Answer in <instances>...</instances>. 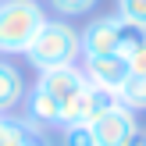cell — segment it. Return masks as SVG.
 Here are the masks:
<instances>
[{
	"label": "cell",
	"instance_id": "obj_1",
	"mask_svg": "<svg viewBox=\"0 0 146 146\" xmlns=\"http://www.w3.org/2000/svg\"><path fill=\"white\" fill-rule=\"evenodd\" d=\"M21 57L32 64V71H50V68H64V64H78L82 61V36H78V29L71 21L46 18Z\"/></svg>",
	"mask_w": 146,
	"mask_h": 146
},
{
	"label": "cell",
	"instance_id": "obj_2",
	"mask_svg": "<svg viewBox=\"0 0 146 146\" xmlns=\"http://www.w3.org/2000/svg\"><path fill=\"white\" fill-rule=\"evenodd\" d=\"M46 21L39 0H0V57H18Z\"/></svg>",
	"mask_w": 146,
	"mask_h": 146
},
{
	"label": "cell",
	"instance_id": "obj_3",
	"mask_svg": "<svg viewBox=\"0 0 146 146\" xmlns=\"http://www.w3.org/2000/svg\"><path fill=\"white\" fill-rule=\"evenodd\" d=\"M78 36H82V57H111V54H128L143 32L125 25L118 14H100L86 29H78Z\"/></svg>",
	"mask_w": 146,
	"mask_h": 146
},
{
	"label": "cell",
	"instance_id": "obj_4",
	"mask_svg": "<svg viewBox=\"0 0 146 146\" xmlns=\"http://www.w3.org/2000/svg\"><path fill=\"white\" fill-rule=\"evenodd\" d=\"M78 64H82L86 82H89L93 89H100V93H111V96H118V93L128 86V78H132V71H128V57H125V54L82 57Z\"/></svg>",
	"mask_w": 146,
	"mask_h": 146
},
{
	"label": "cell",
	"instance_id": "obj_5",
	"mask_svg": "<svg viewBox=\"0 0 146 146\" xmlns=\"http://www.w3.org/2000/svg\"><path fill=\"white\" fill-rule=\"evenodd\" d=\"M89 128H93V143L96 146H128V139L139 132V118H135V111H128L125 104H114L111 111L100 114Z\"/></svg>",
	"mask_w": 146,
	"mask_h": 146
},
{
	"label": "cell",
	"instance_id": "obj_6",
	"mask_svg": "<svg viewBox=\"0 0 146 146\" xmlns=\"http://www.w3.org/2000/svg\"><path fill=\"white\" fill-rule=\"evenodd\" d=\"M114 104H118V96L86 86V89H78L68 104H61V125H93V121H96L100 114H107Z\"/></svg>",
	"mask_w": 146,
	"mask_h": 146
},
{
	"label": "cell",
	"instance_id": "obj_7",
	"mask_svg": "<svg viewBox=\"0 0 146 146\" xmlns=\"http://www.w3.org/2000/svg\"><path fill=\"white\" fill-rule=\"evenodd\" d=\"M21 121H25L32 132L43 128H61V104H57L50 93H43L39 86L25 93V104H21Z\"/></svg>",
	"mask_w": 146,
	"mask_h": 146
},
{
	"label": "cell",
	"instance_id": "obj_8",
	"mask_svg": "<svg viewBox=\"0 0 146 146\" xmlns=\"http://www.w3.org/2000/svg\"><path fill=\"white\" fill-rule=\"evenodd\" d=\"M39 86L43 93L57 100V104H68L78 89H86V75H82V64H64V68H50V71H39Z\"/></svg>",
	"mask_w": 146,
	"mask_h": 146
},
{
	"label": "cell",
	"instance_id": "obj_9",
	"mask_svg": "<svg viewBox=\"0 0 146 146\" xmlns=\"http://www.w3.org/2000/svg\"><path fill=\"white\" fill-rule=\"evenodd\" d=\"M25 93H29L25 71H21L14 61L0 57V114H14L21 104H25Z\"/></svg>",
	"mask_w": 146,
	"mask_h": 146
},
{
	"label": "cell",
	"instance_id": "obj_10",
	"mask_svg": "<svg viewBox=\"0 0 146 146\" xmlns=\"http://www.w3.org/2000/svg\"><path fill=\"white\" fill-rule=\"evenodd\" d=\"M32 135V128L14 114H0V146H25V139Z\"/></svg>",
	"mask_w": 146,
	"mask_h": 146
},
{
	"label": "cell",
	"instance_id": "obj_11",
	"mask_svg": "<svg viewBox=\"0 0 146 146\" xmlns=\"http://www.w3.org/2000/svg\"><path fill=\"white\" fill-rule=\"evenodd\" d=\"M46 4H50L54 14H61L64 21H71V18H78V14H93L100 7V0H46Z\"/></svg>",
	"mask_w": 146,
	"mask_h": 146
},
{
	"label": "cell",
	"instance_id": "obj_12",
	"mask_svg": "<svg viewBox=\"0 0 146 146\" xmlns=\"http://www.w3.org/2000/svg\"><path fill=\"white\" fill-rule=\"evenodd\" d=\"M114 14H118L125 25L146 32V0H118V11Z\"/></svg>",
	"mask_w": 146,
	"mask_h": 146
},
{
	"label": "cell",
	"instance_id": "obj_13",
	"mask_svg": "<svg viewBox=\"0 0 146 146\" xmlns=\"http://www.w3.org/2000/svg\"><path fill=\"white\" fill-rule=\"evenodd\" d=\"M118 104H125L128 111H146V78H128V86L118 93Z\"/></svg>",
	"mask_w": 146,
	"mask_h": 146
},
{
	"label": "cell",
	"instance_id": "obj_14",
	"mask_svg": "<svg viewBox=\"0 0 146 146\" xmlns=\"http://www.w3.org/2000/svg\"><path fill=\"white\" fill-rule=\"evenodd\" d=\"M61 146H96L89 125H61Z\"/></svg>",
	"mask_w": 146,
	"mask_h": 146
},
{
	"label": "cell",
	"instance_id": "obj_15",
	"mask_svg": "<svg viewBox=\"0 0 146 146\" xmlns=\"http://www.w3.org/2000/svg\"><path fill=\"white\" fill-rule=\"evenodd\" d=\"M125 57H128V71H132V78H146V32L132 43V50H128Z\"/></svg>",
	"mask_w": 146,
	"mask_h": 146
},
{
	"label": "cell",
	"instance_id": "obj_16",
	"mask_svg": "<svg viewBox=\"0 0 146 146\" xmlns=\"http://www.w3.org/2000/svg\"><path fill=\"white\" fill-rule=\"evenodd\" d=\"M25 146H50V139H46L43 132H32V135L25 139Z\"/></svg>",
	"mask_w": 146,
	"mask_h": 146
}]
</instances>
